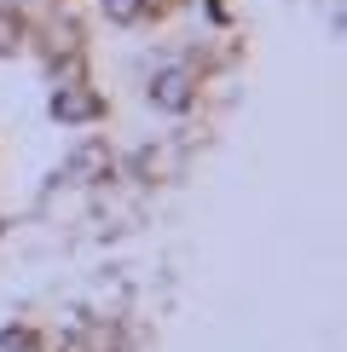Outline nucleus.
<instances>
[{"mask_svg":"<svg viewBox=\"0 0 347 352\" xmlns=\"http://www.w3.org/2000/svg\"><path fill=\"white\" fill-rule=\"evenodd\" d=\"M185 93H191V81H185V69H168V76H156V98L174 110V104H185Z\"/></svg>","mask_w":347,"mask_h":352,"instance_id":"1","label":"nucleus"},{"mask_svg":"<svg viewBox=\"0 0 347 352\" xmlns=\"http://www.w3.org/2000/svg\"><path fill=\"white\" fill-rule=\"evenodd\" d=\"M58 116L64 122H81V116H93V98L87 93H58Z\"/></svg>","mask_w":347,"mask_h":352,"instance_id":"2","label":"nucleus"},{"mask_svg":"<svg viewBox=\"0 0 347 352\" xmlns=\"http://www.w3.org/2000/svg\"><path fill=\"white\" fill-rule=\"evenodd\" d=\"M12 47H18V18L0 12V52H12Z\"/></svg>","mask_w":347,"mask_h":352,"instance_id":"3","label":"nucleus"},{"mask_svg":"<svg viewBox=\"0 0 347 352\" xmlns=\"http://www.w3.org/2000/svg\"><path fill=\"white\" fill-rule=\"evenodd\" d=\"M139 12V0H110V18H134Z\"/></svg>","mask_w":347,"mask_h":352,"instance_id":"4","label":"nucleus"}]
</instances>
